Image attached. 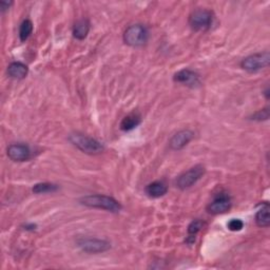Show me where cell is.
<instances>
[{"label": "cell", "instance_id": "6da1fadb", "mask_svg": "<svg viewBox=\"0 0 270 270\" xmlns=\"http://www.w3.org/2000/svg\"><path fill=\"white\" fill-rule=\"evenodd\" d=\"M81 204L90 208H96L101 210H107L113 213H117L122 209L120 202L115 198L108 196V195H101V194H93V195H87L80 199Z\"/></svg>", "mask_w": 270, "mask_h": 270}, {"label": "cell", "instance_id": "7a4b0ae2", "mask_svg": "<svg viewBox=\"0 0 270 270\" xmlns=\"http://www.w3.org/2000/svg\"><path fill=\"white\" fill-rule=\"evenodd\" d=\"M69 141L76 148L87 154H99L105 150L104 146L95 139H92L81 133H73L69 137Z\"/></svg>", "mask_w": 270, "mask_h": 270}, {"label": "cell", "instance_id": "3957f363", "mask_svg": "<svg viewBox=\"0 0 270 270\" xmlns=\"http://www.w3.org/2000/svg\"><path fill=\"white\" fill-rule=\"evenodd\" d=\"M149 33L143 25H132L123 33V41L130 47H142L148 41Z\"/></svg>", "mask_w": 270, "mask_h": 270}, {"label": "cell", "instance_id": "277c9868", "mask_svg": "<svg viewBox=\"0 0 270 270\" xmlns=\"http://www.w3.org/2000/svg\"><path fill=\"white\" fill-rule=\"evenodd\" d=\"M213 13L209 10L198 9L190 15L189 25L195 31H207L213 24Z\"/></svg>", "mask_w": 270, "mask_h": 270}, {"label": "cell", "instance_id": "5b68a950", "mask_svg": "<svg viewBox=\"0 0 270 270\" xmlns=\"http://www.w3.org/2000/svg\"><path fill=\"white\" fill-rule=\"evenodd\" d=\"M269 61H270L269 53L263 52V53H256L250 56H247L246 58L242 60L241 65L245 71L250 72V73H255L267 68L269 65Z\"/></svg>", "mask_w": 270, "mask_h": 270}, {"label": "cell", "instance_id": "8992f818", "mask_svg": "<svg viewBox=\"0 0 270 270\" xmlns=\"http://www.w3.org/2000/svg\"><path fill=\"white\" fill-rule=\"evenodd\" d=\"M204 173L205 168L201 165H196L177 177L176 187L182 190L192 187L197 181H199Z\"/></svg>", "mask_w": 270, "mask_h": 270}, {"label": "cell", "instance_id": "52a82bcc", "mask_svg": "<svg viewBox=\"0 0 270 270\" xmlns=\"http://www.w3.org/2000/svg\"><path fill=\"white\" fill-rule=\"evenodd\" d=\"M77 246L88 253H101L111 248V244L108 241L91 238L80 239L77 241Z\"/></svg>", "mask_w": 270, "mask_h": 270}, {"label": "cell", "instance_id": "ba28073f", "mask_svg": "<svg viewBox=\"0 0 270 270\" xmlns=\"http://www.w3.org/2000/svg\"><path fill=\"white\" fill-rule=\"evenodd\" d=\"M231 198L228 194L221 193L217 195L213 200L210 202L207 207V210L211 215H223V213L227 212L231 208Z\"/></svg>", "mask_w": 270, "mask_h": 270}, {"label": "cell", "instance_id": "9c48e42d", "mask_svg": "<svg viewBox=\"0 0 270 270\" xmlns=\"http://www.w3.org/2000/svg\"><path fill=\"white\" fill-rule=\"evenodd\" d=\"M193 138L194 133L191 130H181L173 135L170 142H169V145H170V148L172 150H182L193 140Z\"/></svg>", "mask_w": 270, "mask_h": 270}, {"label": "cell", "instance_id": "30bf717a", "mask_svg": "<svg viewBox=\"0 0 270 270\" xmlns=\"http://www.w3.org/2000/svg\"><path fill=\"white\" fill-rule=\"evenodd\" d=\"M8 156L14 162H26L31 159V150L26 145L13 144L9 146Z\"/></svg>", "mask_w": 270, "mask_h": 270}, {"label": "cell", "instance_id": "8fae6325", "mask_svg": "<svg viewBox=\"0 0 270 270\" xmlns=\"http://www.w3.org/2000/svg\"><path fill=\"white\" fill-rule=\"evenodd\" d=\"M174 82L183 84L191 88H194L199 85V76L194 71H191L189 69H184V70L178 71L174 75Z\"/></svg>", "mask_w": 270, "mask_h": 270}, {"label": "cell", "instance_id": "7c38bea8", "mask_svg": "<svg viewBox=\"0 0 270 270\" xmlns=\"http://www.w3.org/2000/svg\"><path fill=\"white\" fill-rule=\"evenodd\" d=\"M29 73V68L22 62H12L8 66V74L15 80H22Z\"/></svg>", "mask_w": 270, "mask_h": 270}, {"label": "cell", "instance_id": "4fadbf2b", "mask_svg": "<svg viewBox=\"0 0 270 270\" xmlns=\"http://www.w3.org/2000/svg\"><path fill=\"white\" fill-rule=\"evenodd\" d=\"M90 31V22L88 19H81L75 22L73 27V36L78 39L83 40L85 39Z\"/></svg>", "mask_w": 270, "mask_h": 270}, {"label": "cell", "instance_id": "5bb4252c", "mask_svg": "<svg viewBox=\"0 0 270 270\" xmlns=\"http://www.w3.org/2000/svg\"><path fill=\"white\" fill-rule=\"evenodd\" d=\"M167 191L168 188L163 182H153L146 188V193L153 198H159L164 196L167 193Z\"/></svg>", "mask_w": 270, "mask_h": 270}, {"label": "cell", "instance_id": "9a60e30c", "mask_svg": "<svg viewBox=\"0 0 270 270\" xmlns=\"http://www.w3.org/2000/svg\"><path fill=\"white\" fill-rule=\"evenodd\" d=\"M141 121H142V119H141V116L139 114H130L121 120L120 129L125 132L131 131V130L137 128L141 123Z\"/></svg>", "mask_w": 270, "mask_h": 270}, {"label": "cell", "instance_id": "2e32d148", "mask_svg": "<svg viewBox=\"0 0 270 270\" xmlns=\"http://www.w3.org/2000/svg\"><path fill=\"white\" fill-rule=\"evenodd\" d=\"M255 222L257 226L260 227H268L270 224V217H269V205L265 204L262 208L256 212L255 215Z\"/></svg>", "mask_w": 270, "mask_h": 270}, {"label": "cell", "instance_id": "e0dca14e", "mask_svg": "<svg viewBox=\"0 0 270 270\" xmlns=\"http://www.w3.org/2000/svg\"><path fill=\"white\" fill-rule=\"evenodd\" d=\"M33 192L36 194H43V193H52L56 192L58 190V186L51 183H39L33 187Z\"/></svg>", "mask_w": 270, "mask_h": 270}, {"label": "cell", "instance_id": "ac0fdd59", "mask_svg": "<svg viewBox=\"0 0 270 270\" xmlns=\"http://www.w3.org/2000/svg\"><path fill=\"white\" fill-rule=\"evenodd\" d=\"M33 32V24L30 19H26L21 22L19 28V38L21 41H26Z\"/></svg>", "mask_w": 270, "mask_h": 270}, {"label": "cell", "instance_id": "d6986e66", "mask_svg": "<svg viewBox=\"0 0 270 270\" xmlns=\"http://www.w3.org/2000/svg\"><path fill=\"white\" fill-rule=\"evenodd\" d=\"M202 226H204V223L199 220H194L190 223L188 226V234H189V239H191V243L194 242L195 235L201 230Z\"/></svg>", "mask_w": 270, "mask_h": 270}, {"label": "cell", "instance_id": "ffe728a7", "mask_svg": "<svg viewBox=\"0 0 270 270\" xmlns=\"http://www.w3.org/2000/svg\"><path fill=\"white\" fill-rule=\"evenodd\" d=\"M227 226H228V229L231 231H241L244 228V223L243 221L239 219H232L228 223Z\"/></svg>", "mask_w": 270, "mask_h": 270}, {"label": "cell", "instance_id": "44dd1931", "mask_svg": "<svg viewBox=\"0 0 270 270\" xmlns=\"http://www.w3.org/2000/svg\"><path fill=\"white\" fill-rule=\"evenodd\" d=\"M269 118V109L265 108L263 110L257 111L256 113H254L252 115L253 120H257V121H262V120H267Z\"/></svg>", "mask_w": 270, "mask_h": 270}, {"label": "cell", "instance_id": "7402d4cb", "mask_svg": "<svg viewBox=\"0 0 270 270\" xmlns=\"http://www.w3.org/2000/svg\"><path fill=\"white\" fill-rule=\"evenodd\" d=\"M11 6H12V3H8V2L0 3V11H2V13H5Z\"/></svg>", "mask_w": 270, "mask_h": 270}]
</instances>
